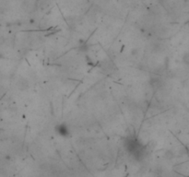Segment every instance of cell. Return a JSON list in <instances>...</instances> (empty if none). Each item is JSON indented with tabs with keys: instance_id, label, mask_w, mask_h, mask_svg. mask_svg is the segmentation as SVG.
<instances>
[{
	"instance_id": "1",
	"label": "cell",
	"mask_w": 189,
	"mask_h": 177,
	"mask_svg": "<svg viewBox=\"0 0 189 177\" xmlns=\"http://www.w3.org/2000/svg\"><path fill=\"white\" fill-rule=\"evenodd\" d=\"M183 61L184 62V64L186 65H189V53L188 54H185L183 57Z\"/></svg>"
}]
</instances>
